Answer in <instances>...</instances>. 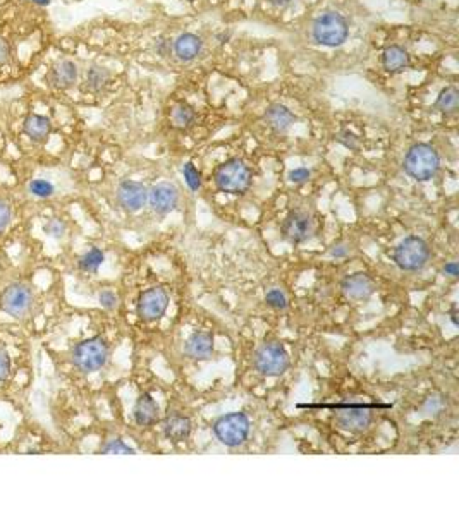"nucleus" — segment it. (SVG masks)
<instances>
[{"label":"nucleus","instance_id":"nucleus-1","mask_svg":"<svg viewBox=\"0 0 459 515\" xmlns=\"http://www.w3.org/2000/svg\"><path fill=\"white\" fill-rule=\"evenodd\" d=\"M405 172L418 182L434 179L440 169V156L434 146L427 143H416L405 156Z\"/></svg>","mask_w":459,"mask_h":515},{"label":"nucleus","instance_id":"nucleus-2","mask_svg":"<svg viewBox=\"0 0 459 515\" xmlns=\"http://www.w3.org/2000/svg\"><path fill=\"white\" fill-rule=\"evenodd\" d=\"M215 186L218 191L225 194H234V196H241L252 186V170L246 165L243 160L231 158L225 160L224 163L217 167L214 174Z\"/></svg>","mask_w":459,"mask_h":515},{"label":"nucleus","instance_id":"nucleus-3","mask_svg":"<svg viewBox=\"0 0 459 515\" xmlns=\"http://www.w3.org/2000/svg\"><path fill=\"white\" fill-rule=\"evenodd\" d=\"M72 364L81 373L90 375L100 371L109 359V346L102 337H92V339L81 340L72 347L71 353Z\"/></svg>","mask_w":459,"mask_h":515},{"label":"nucleus","instance_id":"nucleus-4","mask_svg":"<svg viewBox=\"0 0 459 515\" xmlns=\"http://www.w3.org/2000/svg\"><path fill=\"white\" fill-rule=\"evenodd\" d=\"M252 423L245 412H229L214 423V434L222 445L229 448L241 447L249 437Z\"/></svg>","mask_w":459,"mask_h":515},{"label":"nucleus","instance_id":"nucleus-5","mask_svg":"<svg viewBox=\"0 0 459 515\" xmlns=\"http://www.w3.org/2000/svg\"><path fill=\"white\" fill-rule=\"evenodd\" d=\"M430 256H432V251H430L429 244L416 235L402 239L392 253L394 263L405 271L423 270L430 261Z\"/></svg>","mask_w":459,"mask_h":515},{"label":"nucleus","instance_id":"nucleus-6","mask_svg":"<svg viewBox=\"0 0 459 515\" xmlns=\"http://www.w3.org/2000/svg\"><path fill=\"white\" fill-rule=\"evenodd\" d=\"M289 354L284 344L272 340L258 347L255 354V368L260 375L269 378L283 377L289 370Z\"/></svg>","mask_w":459,"mask_h":515},{"label":"nucleus","instance_id":"nucleus-7","mask_svg":"<svg viewBox=\"0 0 459 515\" xmlns=\"http://www.w3.org/2000/svg\"><path fill=\"white\" fill-rule=\"evenodd\" d=\"M347 21L337 12H323L313 23V38L323 47H340L347 40Z\"/></svg>","mask_w":459,"mask_h":515},{"label":"nucleus","instance_id":"nucleus-8","mask_svg":"<svg viewBox=\"0 0 459 515\" xmlns=\"http://www.w3.org/2000/svg\"><path fill=\"white\" fill-rule=\"evenodd\" d=\"M33 288L23 282H14V284L7 285L0 294V309L16 319L26 318L33 309Z\"/></svg>","mask_w":459,"mask_h":515},{"label":"nucleus","instance_id":"nucleus-9","mask_svg":"<svg viewBox=\"0 0 459 515\" xmlns=\"http://www.w3.org/2000/svg\"><path fill=\"white\" fill-rule=\"evenodd\" d=\"M316 231H318V222L303 208L291 210L280 227V234L291 244H303L316 234Z\"/></svg>","mask_w":459,"mask_h":515},{"label":"nucleus","instance_id":"nucleus-10","mask_svg":"<svg viewBox=\"0 0 459 515\" xmlns=\"http://www.w3.org/2000/svg\"><path fill=\"white\" fill-rule=\"evenodd\" d=\"M371 421H374V416L370 409L363 406H344L334 412V424L346 433H365L370 428Z\"/></svg>","mask_w":459,"mask_h":515},{"label":"nucleus","instance_id":"nucleus-11","mask_svg":"<svg viewBox=\"0 0 459 515\" xmlns=\"http://www.w3.org/2000/svg\"><path fill=\"white\" fill-rule=\"evenodd\" d=\"M169 308V294L162 287H150L138 297L136 311L143 322H159Z\"/></svg>","mask_w":459,"mask_h":515},{"label":"nucleus","instance_id":"nucleus-12","mask_svg":"<svg viewBox=\"0 0 459 515\" xmlns=\"http://www.w3.org/2000/svg\"><path fill=\"white\" fill-rule=\"evenodd\" d=\"M116 198L119 207L127 213H136V211L143 210L145 204L148 203V189L141 182L136 180H123L117 186Z\"/></svg>","mask_w":459,"mask_h":515},{"label":"nucleus","instance_id":"nucleus-13","mask_svg":"<svg viewBox=\"0 0 459 515\" xmlns=\"http://www.w3.org/2000/svg\"><path fill=\"white\" fill-rule=\"evenodd\" d=\"M340 291H343V294L346 295L349 301L360 302L371 297L374 292L377 291V285H375V280L370 275L363 273V271H358V273L347 275V277L340 282Z\"/></svg>","mask_w":459,"mask_h":515},{"label":"nucleus","instance_id":"nucleus-14","mask_svg":"<svg viewBox=\"0 0 459 515\" xmlns=\"http://www.w3.org/2000/svg\"><path fill=\"white\" fill-rule=\"evenodd\" d=\"M148 203L159 215H167L179 203V189L170 182H159L148 189Z\"/></svg>","mask_w":459,"mask_h":515},{"label":"nucleus","instance_id":"nucleus-15","mask_svg":"<svg viewBox=\"0 0 459 515\" xmlns=\"http://www.w3.org/2000/svg\"><path fill=\"white\" fill-rule=\"evenodd\" d=\"M184 353L191 359H210L214 354V335L208 332H194L184 344Z\"/></svg>","mask_w":459,"mask_h":515},{"label":"nucleus","instance_id":"nucleus-16","mask_svg":"<svg viewBox=\"0 0 459 515\" xmlns=\"http://www.w3.org/2000/svg\"><path fill=\"white\" fill-rule=\"evenodd\" d=\"M133 417L134 423L141 428H150L156 424V421L160 419V409L150 393H141L138 397L136 403H134Z\"/></svg>","mask_w":459,"mask_h":515},{"label":"nucleus","instance_id":"nucleus-17","mask_svg":"<svg viewBox=\"0 0 459 515\" xmlns=\"http://www.w3.org/2000/svg\"><path fill=\"white\" fill-rule=\"evenodd\" d=\"M78 81V65L69 59H62L50 69V83L59 90H69Z\"/></svg>","mask_w":459,"mask_h":515},{"label":"nucleus","instance_id":"nucleus-18","mask_svg":"<svg viewBox=\"0 0 459 515\" xmlns=\"http://www.w3.org/2000/svg\"><path fill=\"white\" fill-rule=\"evenodd\" d=\"M163 434L172 443H183L191 434V421L183 414H169L163 421Z\"/></svg>","mask_w":459,"mask_h":515},{"label":"nucleus","instance_id":"nucleus-19","mask_svg":"<svg viewBox=\"0 0 459 515\" xmlns=\"http://www.w3.org/2000/svg\"><path fill=\"white\" fill-rule=\"evenodd\" d=\"M24 134L34 143H43L47 141V138L52 132V124L50 119L45 116H38V114H31L24 119L23 124Z\"/></svg>","mask_w":459,"mask_h":515},{"label":"nucleus","instance_id":"nucleus-20","mask_svg":"<svg viewBox=\"0 0 459 515\" xmlns=\"http://www.w3.org/2000/svg\"><path fill=\"white\" fill-rule=\"evenodd\" d=\"M265 120L276 132H286L287 129L293 126L296 117L293 116V112L287 107L276 103V105H270L267 109Z\"/></svg>","mask_w":459,"mask_h":515},{"label":"nucleus","instance_id":"nucleus-21","mask_svg":"<svg viewBox=\"0 0 459 515\" xmlns=\"http://www.w3.org/2000/svg\"><path fill=\"white\" fill-rule=\"evenodd\" d=\"M174 52H176V55L181 61H193L201 52V40L193 33H183L174 41Z\"/></svg>","mask_w":459,"mask_h":515},{"label":"nucleus","instance_id":"nucleus-22","mask_svg":"<svg viewBox=\"0 0 459 515\" xmlns=\"http://www.w3.org/2000/svg\"><path fill=\"white\" fill-rule=\"evenodd\" d=\"M382 64H384L385 71L396 74V72H401L408 67L409 55L402 47L392 45V47L385 48L384 54H382Z\"/></svg>","mask_w":459,"mask_h":515},{"label":"nucleus","instance_id":"nucleus-23","mask_svg":"<svg viewBox=\"0 0 459 515\" xmlns=\"http://www.w3.org/2000/svg\"><path fill=\"white\" fill-rule=\"evenodd\" d=\"M110 79V72L107 71L105 67H102V65H93V67H90L88 71H86V78H85V83H86V88L90 90V92H102L103 88L107 86V83H109Z\"/></svg>","mask_w":459,"mask_h":515},{"label":"nucleus","instance_id":"nucleus-24","mask_svg":"<svg viewBox=\"0 0 459 515\" xmlns=\"http://www.w3.org/2000/svg\"><path fill=\"white\" fill-rule=\"evenodd\" d=\"M459 107V92L454 86L442 90L436 100V109L442 114H454Z\"/></svg>","mask_w":459,"mask_h":515},{"label":"nucleus","instance_id":"nucleus-25","mask_svg":"<svg viewBox=\"0 0 459 515\" xmlns=\"http://www.w3.org/2000/svg\"><path fill=\"white\" fill-rule=\"evenodd\" d=\"M103 261H105V255L100 248H92L79 258V270L86 271V273H95L99 271V268L102 266Z\"/></svg>","mask_w":459,"mask_h":515},{"label":"nucleus","instance_id":"nucleus-26","mask_svg":"<svg viewBox=\"0 0 459 515\" xmlns=\"http://www.w3.org/2000/svg\"><path fill=\"white\" fill-rule=\"evenodd\" d=\"M28 191L31 196L40 198V200H47V198L54 196L55 186L47 179H33L28 184Z\"/></svg>","mask_w":459,"mask_h":515},{"label":"nucleus","instance_id":"nucleus-27","mask_svg":"<svg viewBox=\"0 0 459 515\" xmlns=\"http://www.w3.org/2000/svg\"><path fill=\"white\" fill-rule=\"evenodd\" d=\"M194 120V110L186 103H181L172 110V123L176 127H190Z\"/></svg>","mask_w":459,"mask_h":515},{"label":"nucleus","instance_id":"nucleus-28","mask_svg":"<svg viewBox=\"0 0 459 515\" xmlns=\"http://www.w3.org/2000/svg\"><path fill=\"white\" fill-rule=\"evenodd\" d=\"M183 176H184V180H186L187 187H190L193 193H196V191L201 187V174H200V170L194 167V163H191V162L184 163Z\"/></svg>","mask_w":459,"mask_h":515},{"label":"nucleus","instance_id":"nucleus-29","mask_svg":"<svg viewBox=\"0 0 459 515\" xmlns=\"http://www.w3.org/2000/svg\"><path fill=\"white\" fill-rule=\"evenodd\" d=\"M265 302L267 306H270L272 309H277V311H284L289 306L286 294L280 288H270L265 294Z\"/></svg>","mask_w":459,"mask_h":515},{"label":"nucleus","instance_id":"nucleus-30","mask_svg":"<svg viewBox=\"0 0 459 515\" xmlns=\"http://www.w3.org/2000/svg\"><path fill=\"white\" fill-rule=\"evenodd\" d=\"M102 454H136L133 447H130L127 443H124L121 438H114V440H109L102 448H100Z\"/></svg>","mask_w":459,"mask_h":515},{"label":"nucleus","instance_id":"nucleus-31","mask_svg":"<svg viewBox=\"0 0 459 515\" xmlns=\"http://www.w3.org/2000/svg\"><path fill=\"white\" fill-rule=\"evenodd\" d=\"M43 231H45V234L50 235V238L62 239L64 238L65 231H68V227H65L64 222L59 220V218H52V220H48L47 224L43 225Z\"/></svg>","mask_w":459,"mask_h":515},{"label":"nucleus","instance_id":"nucleus-32","mask_svg":"<svg viewBox=\"0 0 459 515\" xmlns=\"http://www.w3.org/2000/svg\"><path fill=\"white\" fill-rule=\"evenodd\" d=\"M99 302L102 308L105 309H116L117 304H119V297H117V294L114 291H110V288H105V291H102L99 294Z\"/></svg>","mask_w":459,"mask_h":515},{"label":"nucleus","instance_id":"nucleus-33","mask_svg":"<svg viewBox=\"0 0 459 515\" xmlns=\"http://www.w3.org/2000/svg\"><path fill=\"white\" fill-rule=\"evenodd\" d=\"M312 177V172H309L306 167H298V169H293L289 174H287V179L294 184H301L306 182V180Z\"/></svg>","mask_w":459,"mask_h":515},{"label":"nucleus","instance_id":"nucleus-34","mask_svg":"<svg viewBox=\"0 0 459 515\" xmlns=\"http://www.w3.org/2000/svg\"><path fill=\"white\" fill-rule=\"evenodd\" d=\"M10 375V357L3 349H0V381H6Z\"/></svg>","mask_w":459,"mask_h":515},{"label":"nucleus","instance_id":"nucleus-35","mask_svg":"<svg viewBox=\"0 0 459 515\" xmlns=\"http://www.w3.org/2000/svg\"><path fill=\"white\" fill-rule=\"evenodd\" d=\"M337 141H339L340 145H344L346 148H349V149H358V146H360V145H358L356 136H354L353 132H349V131L340 132L339 138H337Z\"/></svg>","mask_w":459,"mask_h":515},{"label":"nucleus","instance_id":"nucleus-36","mask_svg":"<svg viewBox=\"0 0 459 515\" xmlns=\"http://www.w3.org/2000/svg\"><path fill=\"white\" fill-rule=\"evenodd\" d=\"M10 222V207L3 200H0V232L7 229Z\"/></svg>","mask_w":459,"mask_h":515},{"label":"nucleus","instance_id":"nucleus-37","mask_svg":"<svg viewBox=\"0 0 459 515\" xmlns=\"http://www.w3.org/2000/svg\"><path fill=\"white\" fill-rule=\"evenodd\" d=\"M349 251H351L349 244L339 242V244H334L332 248H330V256H332V258H346L347 255H349Z\"/></svg>","mask_w":459,"mask_h":515},{"label":"nucleus","instance_id":"nucleus-38","mask_svg":"<svg viewBox=\"0 0 459 515\" xmlns=\"http://www.w3.org/2000/svg\"><path fill=\"white\" fill-rule=\"evenodd\" d=\"M9 59H10L9 41L3 40V38H0V67L7 64V62H9Z\"/></svg>","mask_w":459,"mask_h":515},{"label":"nucleus","instance_id":"nucleus-39","mask_svg":"<svg viewBox=\"0 0 459 515\" xmlns=\"http://www.w3.org/2000/svg\"><path fill=\"white\" fill-rule=\"evenodd\" d=\"M442 275H444V277H449V278H458L459 277V264L456 263V261H449V263H446L442 268Z\"/></svg>","mask_w":459,"mask_h":515},{"label":"nucleus","instance_id":"nucleus-40","mask_svg":"<svg viewBox=\"0 0 459 515\" xmlns=\"http://www.w3.org/2000/svg\"><path fill=\"white\" fill-rule=\"evenodd\" d=\"M155 48H156V52L162 55V57H167V54H169V50H170V45L167 40H160V41H156Z\"/></svg>","mask_w":459,"mask_h":515},{"label":"nucleus","instance_id":"nucleus-41","mask_svg":"<svg viewBox=\"0 0 459 515\" xmlns=\"http://www.w3.org/2000/svg\"><path fill=\"white\" fill-rule=\"evenodd\" d=\"M449 315H451V322H453V325L454 326H459V319H458L459 313H458V306L456 304H453V308H451Z\"/></svg>","mask_w":459,"mask_h":515},{"label":"nucleus","instance_id":"nucleus-42","mask_svg":"<svg viewBox=\"0 0 459 515\" xmlns=\"http://www.w3.org/2000/svg\"><path fill=\"white\" fill-rule=\"evenodd\" d=\"M31 2L34 3V6H40V7H47L48 3L52 2V0H31Z\"/></svg>","mask_w":459,"mask_h":515},{"label":"nucleus","instance_id":"nucleus-43","mask_svg":"<svg viewBox=\"0 0 459 515\" xmlns=\"http://www.w3.org/2000/svg\"><path fill=\"white\" fill-rule=\"evenodd\" d=\"M270 2H272L274 6H280V7H283V6H287V3H289L291 0H270Z\"/></svg>","mask_w":459,"mask_h":515}]
</instances>
